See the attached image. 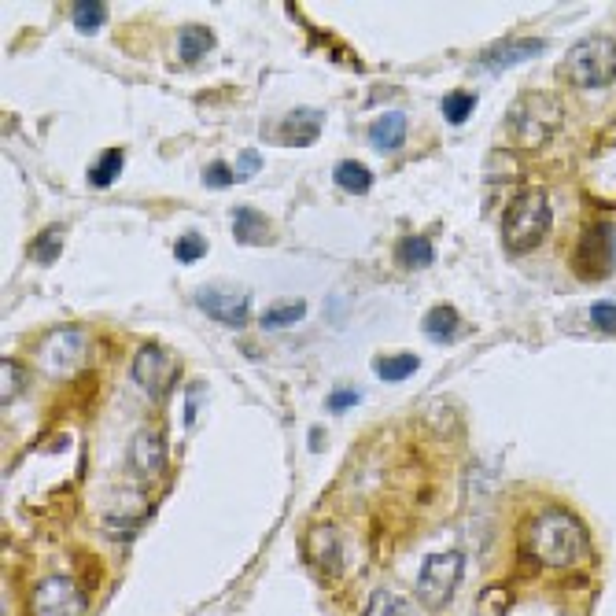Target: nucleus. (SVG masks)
<instances>
[{
  "label": "nucleus",
  "mask_w": 616,
  "mask_h": 616,
  "mask_svg": "<svg viewBox=\"0 0 616 616\" xmlns=\"http://www.w3.org/2000/svg\"><path fill=\"white\" fill-rule=\"evenodd\" d=\"M521 550L532 565H543L550 572H576L594 561L587 524L561 506H550V510L528 517L521 532Z\"/></svg>",
  "instance_id": "obj_1"
},
{
  "label": "nucleus",
  "mask_w": 616,
  "mask_h": 616,
  "mask_svg": "<svg viewBox=\"0 0 616 616\" xmlns=\"http://www.w3.org/2000/svg\"><path fill=\"white\" fill-rule=\"evenodd\" d=\"M561 122H565V107L554 93H524L506 115V133H510L513 148L535 152L554 141Z\"/></svg>",
  "instance_id": "obj_2"
},
{
  "label": "nucleus",
  "mask_w": 616,
  "mask_h": 616,
  "mask_svg": "<svg viewBox=\"0 0 616 616\" xmlns=\"http://www.w3.org/2000/svg\"><path fill=\"white\" fill-rule=\"evenodd\" d=\"M550 222H554V214H550L546 192L521 189L506 207V218H502V244H506L510 255H528L546 240Z\"/></svg>",
  "instance_id": "obj_3"
},
{
  "label": "nucleus",
  "mask_w": 616,
  "mask_h": 616,
  "mask_svg": "<svg viewBox=\"0 0 616 616\" xmlns=\"http://www.w3.org/2000/svg\"><path fill=\"white\" fill-rule=\"evenodd\" d=\"M561 78L576 89H602L616 82V37L594 34L576 41L561 60Z\"/></svg>",
  "instance_id": "obj_4"
},
{
  "label": "nucleus",
  "mask_w": 616,
  "mask_h": 616,
  "mask_svg": "<svg viewBox=\"0 0 616 616\" xmlns=\"http://www.w3.org/2000/svg\"><path fill=\"white\" fill-rule=\"evenodd\" d=\"M465 576V557L462 550H443V554H428L421 561V572H417V598L428 609H443L451 602L458 583Z\"/></svg>",
  "instance_id": "obj_5"
},
{
  "label": "nucleus",
  "mask_w": 616,
  "mask_h": 616,
  "mask_svg": "<svg viewBox=\"0 0 616 616\" xmlns=\"http://www.w3.org/2000/svg\"><path fill=\"white\" fill-rule=\"evenodd\" d=\"M89 602L85 591L71 576H45L30 591V613L34 616H85Z\"/></svg>",
  "instance_id": "obj_6"
},
{
  "label": "nucleus",
  "mask_w": 616,
  "mask_h": 616,
  "mask_svg": "<svg viewBox=\"0 0 616 616\" xmlns=\"http://www.w3.org/2000/svg\"><path fill=\"white\" fill-rule=\"evenodd\" d=\"M133 380L141 384L152 399H163L166 391L174 388V380H178V358L170 355L166 347L159 344H144L137 355H133V366H130Z\"/></svg>",
  "instance_id": "obj_7"
},
{
  "label": "nucleus",
  "mask_w": 616,
  "mask_h": 616,
  "mask_svg": "<svg viewBox=\"0 0 616 616\" xmlns=\"http://www.w3.org/2000/svg\"><path fill=\"white\" fill-rule=\"evenodd\" d=\"M303 557H307V565L318 576H344L347 569V550H344V535L340 528H332V524H314L303 539Z\"/></svg>",
  "instance_id": "obj_8"
},
{
  "label": "nucleus",
  "mask_w": 616,
  "mask_h": 616,
  "mask_svg": "<svg viewBox=\"0 0 616 616\" xmlns=\"http://www.w3.org/2000/svg\"><path fill=\"white\" fill-rule=\"evenodd\" d=\"M85 358V336L82 329H56L48 332L41 347H37V366L45 369L48 377H67L82 366Z\"/></svg>",
  "instance_id": "obj_9"
},
{
  "label": "nucleus",
  "mask_w": 616,
  "mask_h": 616,
  "mask_svg": "<svg viewBox=\"0 0 616 616\" xmlns=\"http://www.w3.org/2000/svg\"><path fill=\"white\" fill-rule=\"evenodd\" d=\"M613 229L605 226V222H594L580 233V244H576V255H572V266L580 277L594 281V277H605L609 266H613Z\"/></svg>",
  "instance_id": "obj_10"
},
{
  "label": "nucleus",
  "mask_w": 616,
  "mask_h": 616,
  "mask_svg": "<svg viewBox=\"0 0 616 616\" xmlns=\"http://www.w3.org/2000/svg\"><path fill=\"white\" fill-rule=\"evenodd\" d=\"M196 307L207 314V318L222 321L229 329H244V321H248V292H240V288H229V285H203L196 292Z\"/></svg>",
  "instance_id": "obj_11"
},
{
  "label": "nucleus",
  "mask_w": 616,
  "mask_h": 616,
  "mask_svg": "<svg viewBox=\"0 0 616 616\" xmlns=\"http://www.w3.org/2000/svg\"><path fill=\"white\" fill-rule=\"evenodd\" d=\"M130 462L133 469L144 476V480H155V476L166 469V443L159 432H152V428H144V432H137L130 443Z\"/></svg>",
  "instance_id": "obj_12"
},
{
  "label": "nucleus",
  "mask_w": 616,
  "mask_h": 616,
  "mask_svg": "<svg viewBox=\"0 0 616 616\" xmlns=\"http://www.w3.org/2000/svg\"><path fill=\"white\" fill-rule=\"evenodd\" d=\"M318 133H321L318 111H292V115L277 126V141L288 144V148H307V144L318 141Z\"/></svg>",
  "instance_id": "obj_13"
},
{
  "label": "nucleus",
  "mask_w": 616,
  "mask_h": 616,
  "mask_svg": "<svg viewBox=\"0 0 616 616\" xmlns=\"http://www.w3.org/2000/svg\"><path fill=\"white\" fill-rule=\"evenodd\" d=\"M369 141L377 152H399L406 141V115L403 111H391V115H380L373 126H369Z\"/></svg>",
  "instance_id": "obj_14"
},
{
  "label": "nucleus",
  "mask_w": 616,
  "mask_h": 616,
  "mask_svg": "<svg viewBox=\"0 0 616 616\" xmlns=\"http://www.w3.org/2000/svg\"><path fill=\"white\" fill-rule=\"evenodd\" d=\"M543 52V41H502V45L487 48L484 56H480V63H487V67H510V63H521L528 60V56H539Z\"/></svg>",
  "instance_id": "obj_15"
},
{
  "label": "nucleus",
  "mask_w": 616,
  "mask_h": 616,
  "mask_svg": "<svg viewBox=\"0 0 616 616\" xmlns=\"http://www.w3.org/2000/svg\"><path fill=\"white\" fill-rule=\"evenodd\" d=\"M233 237H237V244H251L255 248V244L270 237V222L259 211H251V207H237L233 211Z\"/></svg>",
  "instance_id": "obj_16"
},
{
  "label": "nucleus",
  "mask_w": 616,
  "mask_h": 616,
  "mask_svg": "<svg viewBox=\"0 0 616 616\" xmlns=\"http://www.w3.org/2000/svg\"><path fill=\"white\" fill-rule=\"evenodd\" d=\"M211 45H214V34L207 30V26H185V30L178 34V52L185 63L203 60V56L211 52Z\"/></svg>",
  "instance_id": "obj_17"
},
{
  "label": "nucleus",
  "mask_w": 616,
  "mask_h": 616,
  "mask_svg": "<svg viewBox=\"0 0 616 616\" xmlns=\"http://www.w3.org/2000/svg\"><path fill=\"white\" fill-rule=\"evenodd\" d=\"M458 332V314L451 307H432L425 314V336L432 344H451Z\"/></svg>",
  "instance_id": "obj_18"
},
{
  "label": "nucleus",
  "mask_w": 616,
  "mask_h": 616,
  "mask_svg": "<svg viewBox=\"0 0 616 616\" xmlns=\"http://www.w3.org/2000/svg\"><path fill=\"white\" fill-rule=\"evenodd\" d=\"M63 240H67L63 226H48V229H41V233H37V237H34V248H30V259H34L37 266H52V262L60 259Z\"/></svg>",
  "instance_id": "obj_19"
},
{
  "label": "nucleus",
  "mask_w": 616,
  "mask_h": 616,
  "mask_svg": "<svg viewBox=\"0 0 616 616\" xmlns=\"http://www.w3.org/2000/svg\"><path fill=\"white\" fill-rule=\"evenodd\" d=\"M336 185L351 192V196H366L369 185H373V174L362 163H355V159H344V163L336 166Z\"/></svg>",
  "instance_id": "obj_20"
},
{
  "label": "nucleus",
  "mask_w": 616,
  "mask_h": 616,
  "mask_svg": "<svg viewBox=\"0 0 616 616\" xmlns=\"http://www.w3.org/2000/svg\"><path fill=\"white\" fill-rule=\"evenodd\" d=\"M122 163H126V155H122L119 148H107V152L93 163V170H89V185H93V189H111V181L119 178Z\"/></svg>",
  "instance_id": "obj_21"
},
{
  "label": "nucleus",
  "mask_w": 616,
  "mask_h": 616,
  "mask_svg": "<svg viewBox=\"0 0 616 616\" xmlns=\"http://www.w3.org/2000/svg\"><path fill=\"white\" fill-rule=\"evenodd\" d=\"M107 19V8L100 0H74L71 4V23L82 30V34H96Z\"/></svg>",
  "instance_id": "obj_22"
},
{
  "label": "nucleus",
  "mask_w": 616,
  "mask_h": 616,
  "mask_svg": "<svg viewBox=\"0 0 616 616\" xmlns=\"http://www.w3.org/2000/svg\"><path fill=\"white\" fill-rule=\"evenodd\" d=\"M417 355H388V358H377V377L380 380H388V384H395V380H406V377H414L417 373Z\"/></svg>",
  "instance_id": "obj_23"
},
{
  "label": "nucleus",
  "mask_w": 616,
  "mask_h": 616,
  "mask_svg": "<svg viewBox=\"0 0 616 616\" xmlns=\"http://www.w3.org/2000/svg\"><path fill=\"white\" fill-rule=\"evenodd\" d=\"M307 314V303L303 299H288V303H277L262 314V329H285V325H296L299 318Z\"/></svg>",
  "instance_id": "obj_24"
},
{
  "label": "nucleus",
  "mask_w": 616,
  "mask_h": 616,
  "mask_svg": "<svg viewBox=\"0 0 616 616\" xmlns=\"http://www.w3.org/2000/svg\"><path fill=\"white\" fill-rule=\"evenodd\" d=\"M362 616H417L414 605L399 598V594H373V602Z\"/></svg>",
  "instance_id": "obj_25"
},
{
  "label": "nucleus",
  "mask_w": 616,
  "mask_h": 616,
  "mask_svg": "<svg viewBox=\"0 0 616 616\" xmlns=\"http://www.w3.org/2000/svg\"><path fill=\"white\" fill-rule=\"evenodd\" d=\"M399 262L410 266V270H421V266L432 262V244H428L425 237H406L403 244H399Z\"/></svg>",
  "instance_id": "obj_26"
},
{
  "label": "nucleus",
  "mask_w": 616,
  "mask_h": 616,
  "mask_svg": "<svg viewBox=\"0 0 616 616\" xmlns=\"http://www.w3.org/2000/svg\"><path fill=\"white\" fill-rule=\"evenodd\" d=\"M26 384V369L19 366V362H12V358H4V366H0V388H4V406L12 403L15 395L23 391Z\"/></svg>",
  "instance_id": "obj_27"
},
{
  "label": "nucleus",
  "mask_w": 616,
  "mask_h": 616,
  "mask_svg": "<svg viewBox=\"0 0 616 616\" xmlns=\"http://www.w3.org/2000/svg\"><path fill=\"white\" fill-rule=\"evenodd\" d=\"M473 104H476L473 96L458 89V93L443 96V115H447V122H451V126H462V122L473 115Z\"/></svg>",
  "instance_id": "obj_28"
},
{
  "label": "nucleus",
  "mask_w": 616,
  "mask_h": 616,
  "mask_svg": "<svg viewBox=\"0 0 616 616\" xmlns=\"http://www.w3.org/2000/svg\"><path fill=\"white\" fill-rule=\"evenodd\" d=\"M203 255H207V244H203L200 233H185V237L174 244V259L178 262H196V259H203Z\"/></svg>",
  "instance_id": "obj_29"
},
{
  "label": "nucleus",
  "mask_w": 616,
  "mask_h": 616,
  "mask_svg": "<svg viewBox=\"0 0 616 616\" xmlns=\"http://www.w3.org/2000/svg\"><path fill=\"white\" fill-rule=\"evenodd\" d=\"M203 181H207L211 189H229V185L237 181V174H233L226 163H211L207 170H203Z\"/></svg>",
  "instance_id": "obj_30"
},
{
  "label": "nucleus",
  "mask_w": 616,
  "mask_h": 616,
  "mask_svg": "<svg viewBox=\"0 0 616 616\" xmlns=\"http://www.w3.org/2000/svg\"><path fill=\"white\" fill-rule=\"evenodd\" d=\"M591 321L602 332H616V303H594V307H591Z\"/></svg>",
  "instance_id": "obj_31"
},
{
  "label": "nucleus",
  "mask_w": 616,
  "mask_h": 616,
  "mask_svg": "<svg viewBox=\"0 0 616 616\" xmlns=\"http://www.w3.org/2000/svg\"><path fill=\"white\" fill-rule=\"evenodd\" d=\"M259 170H262V155L259 152H240L237 166H233V174H237V178H255Z\"/></svg>",
  "instance_id": "obj_32"
},
{
  "label": "nucleus",
  "mask_w": 616,
  "mask_h": 616,
  "mask_svg": "<svg viewBox=\"0 0 616 616\" xmlns=\"http://www.w3.org/2000/svg\"><path fill=\"white\" fill-rule=\"evenodd\" d=\"M358 399H362V395H358V391H340V395H329V410H347V406H355Z\"/></svg>",
  "instance_id": "obj_33"
}]
</instances>
